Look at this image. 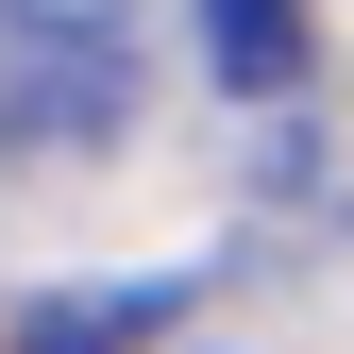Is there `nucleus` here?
Returning a JSON list of instances; mask_svg holds the SVG:
<instances>
[{
    "instance_id": "4",
    "label": "nucleus",
    "mask_w": 354,
    "mask_h": 354,
    "mask_svg": "<svg viewBox=\"0 0 354 354\" xmlns=\"http://www.w3.org/2000/svg\"><path fill=\"white\" fill-rule=\"evenodd\" d=\"M0 17H136V0H0Z\"/></svg>"
},
{
    "instance_id": "3",
    "label": "nucleus",
    "mask_w": 354,
    "mask_h": 354,
    "mask_svg": "<svg viewBox=\"0 0 354 354\" xmlns=\"http://www.w3.org/2000/svg\"><path fill=\"white\" fill-rule=\"evenodd\" d=\"M186 287H102V304H68V321H34V354H102V337H152Z\"/></svg>"
},
{
    "instance_id": "1",
    "label": "nucleus",
    "mask_w": 354,
    "mask_h": 354,
    "mask_svg": "<svg viewBox=\"0 0 354 354\" xmlns=\"http://www.w3.org/2000/svg\"><path fill=\"white\" fill-rule=\"evenodd\" d=\"M136 118V17H0V152H102Z\"/></svg>"
},
{
    "instance_id": "2",
    "label": "nucleus",
    "mask_w": 354,
    "mask_h": 354,
    "mask_svg": "<svg viewBox=\"0 0 354 354\" xmlns=\"http://www.w3.org/2000/svg\"><path fill=\"white\" fill-rule=\"evenodd\" d=\"M203 68L236 102H287L304 84V0H203Z\"/></svg>"
}]
</instances>
